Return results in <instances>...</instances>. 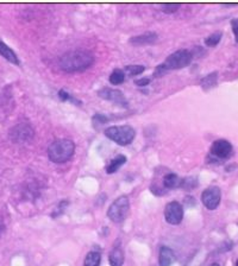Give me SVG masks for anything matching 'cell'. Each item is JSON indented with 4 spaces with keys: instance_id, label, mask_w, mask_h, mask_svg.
Listing matches in <instances>:
<instances>
[{
    "instance_id": "1",
    "label": "cell",
    "mask_w": 238,
    "mask_h": 266,
    "mask_svg": "<svg viewBox=\"0 0 238 266\" xmlns=\"http://www.w3.org/2000/svg\"><path fill=\"white\" fill-rule=\"evenodd\" d=\"M94 57L86 50H73L60 58V66L67 73L84 71L93 65Z\"/></svg>"
},
{
    "instance_id": "2",
    "label": "cell",
    "mask_w": 238,
    "mask_h": 266,
    "mask_svg": "<svg viewBox=\"0 0 238 266\" xmlns=\"http://www.w3.org/2000/svg\"><path fill=\"white\" fill-rule=\"evenodd\" d=\"M192 52L188 51V50H178V51L169 55L162 65L157 66L154 73V76L160 77L167 73L168 70H175V69L185 68V66H190V63L192 62Z\"/></svg>"
},
{
    "instance_id": "3",
    "label": "cell",
    "mask_w": 238,
    "mask_h": 266,
    "mask_svg": "<svg viewBox=\"0 0 238 266\" xmlns=\"http://www.w3.org/2000/svg\"><path fill=\"white\" fill-rule=\"evenodd\" d=\"M75 145L69 139H59L51 143L48 148V157L55 164H63L73 157Z\"/></svg>"
},
{
    "instance_id": "4",
    "label": "cell",
    "mask_w": 238,
    "mask_h": 266,
    "mask_svg": "<svg viewBox=\"0 0 238 266\" xmlns=\"http://www.w3.org/2000/svg\"><path fill=\"white\" fill-rule=\"evenodd\" d=\"M105 135L115 143H117L120 146H126L132 143L135 139L136 132L129 125H123V126H111L105 130Z\"/></svg>"
},
{
    "instance_id": "5",
    "label": "cell",
    "mask_w": 238,
    "mask_h": 266,
    "mask_svg": "<svg viewBox=\"0 0 238 266\" xmlns=\"http://www.w3.org/2000/svg\"><path fill=\"white\" fill-rule=\"evenodd\" d=\"M130 212V202L126 196H120L111 204L107 210V216L115 223H120L128 218Z\"/></svg>"
},
{
    "instance_id": "6",
    "label": "cell",
    "mask_w": 238,
    "mask_h": 266,
    "mask_svg": "<svg viewBox=\"0 0 238 266\" xmlns=\"http://www.w3.org/2000/svg\"><path fill=\"white\" fill-rule=\"evenodd\" d=\"M9 137L13 143H26L34 137V130L29 124H18L10 130Z\"/></svg>"
},
{
    "instance_id": "7",
    "label": "cell",
    "mask_w": 238,
    "mask_h": 266,
    "mask_svg": "<svg viewBox=\"0 0 238 266\" xmlns=\"http://www.w3.org/2000/svg\"><path fill=\"white\" fill-rule=\"evenodd\" d=\"M165 219L168 223L179 224L184 219V208L179 202H169L165 208Z\"/></svg>"
},
{
    "instance_id": "8",
    "label": "cell",
    "mask_w": 238,
    "mask_h": 266,
    "mask_svg": "<svg viewBox=\"0 0 238 266\" xmlns=\"http://www.w3.org/2000/svg\"><path fill=\"white\" fill-rule=\"evenodd\" d=\"M221 193L218 187H210L201 194V202L207 209H215L220 203Z\"/></svg>"
},
{
    "instance_id": "9",
    "label": "cell",
    "mask_w": 238,
    "mask_h": 266,
    "mask_svg": "<svg viewBox=\"0 0 238 266\" xmlns=\"http://www.w3.org/2000/svg\"><path fill=\"white\" fill-rule=\"evenodd\" d=\"M98 95L101 99L107 100V101L113 102V104L119 105V106L128 107V101H126L125 96L118 89H111V88H102L98 91Z\"/></svg>"
},
{
    "instance_id": "10",
    "label": "cell",
    "mask_w": 238,
    "mask_h": 266,
    "mask_svg": "<svg viewBox=\"0 0 238 266\" xmlns=\"http://www.w3.org/2000/svg\"><path fill=\"white\" fill-rule=\"evenodd\" d=\"M234 152L231 143L225 139L215 140L211 146V155L212 156L219 158V159H226Z\"/></svg>"
},
{
    "instance_id": "11",
    "label": "cell",
    "mask_w": 238,
    "mask_h": 266,
    "mask_svg": "<svg viewBox=\"0 0 238 266\" xmlns=\"http://www.w3.org/2000/svg\"><path fill=\"white\" fill-rule=\"evenodd\" d=\"M174 262H175V256H174V252L171 251V248L167 247V246H162L160 248L159 254L160 266H170Z\"/></svg>"
},
{
    "instance_id": "12",
    "label": "cell",
    "mask_w": 238,
    "mask_h": 266,
    "mask_svg": "<svg viewBox=\"0 0 238 266\" xmlns=\"http://www.w3.org/2000/svg\"><path fill=\"white\" fill-rule=\"evenodd\" d=\"M0 56H2L6 61H9L12 65L18 66L19 65V58L15 51L10 48L9 45L4 43L2 41H0Z\"/></svg>"
},
{
    "instance_id": "13",
    "label": "cell",
    "mask_w": 238,
    "mask_h": 266,
    "mask_svg": "<svg viewBox=\"0 0 238 266\" xmlns=\"http://www.w3.org/2000/svg\"><path fill=\"white\" fill-rule=\"evenodd\" d=\"M157 41V35L154 32H148L144 35L137 36V37H132L130 40V43L134 45H145V44H153Z\"/></svg>"
},
{
    "instance_id": "14",
    "label": "cell",
    "mask_w": 238,
    "mask_h": 266,
    "mask_svg": "<svg viewBox=\"0 0 238 266\" xmlns=\"http://www.w3.org/2000/svg\"><path fill=\"white\" fill-rule=\"evenodd\" d=\"M182 183H184V179L180 178L176 174L169 173L163 177V185L167 189H175V188L182 187Z\"/></svg>"
},
{
    "instance_id": "15",
    "label": "cell",
    "mask_w": 238,
    "mask_h": 266,
    "mask_svg": "<svg viewBox=\"0 0 238 266\" xmlns=\"http://www.w3.org/2000/svg\"><path fill=\"white\" fill-rule=\"evenodd\" d=\"M109 262L111 266H123L124 264V253L121 251L120 247H115L112 248V251L110 252L109 256Z\"/></svg>"
},
{
    "instance_id": "16",
    "label": "cell",
    "mask_w": 238,
    "mask_h": 266,
    "mask_svg": "<svg viewBox=\"0 0 238 266\" xmlns=\"http://www.w3.org/2000/svg\"><path fill=\"white\" fill-rule=\"evenodd\" d=\"M126 163V157L123 155H119V156L115 157L110 162V164L106 166V173L107 174H115L120 166H123Z\"/></svg>"
},
{
    "instance_id": "17",
    "label": "cell",
    "mask_w": 238,
    "mask_h": 266,
    "mask_svg": "<svg viewBox=\"0 0 238 266\" xmlns=\"http://www.w3.org/2000/svg\"><path fill=\"white\" fill-rule=\"evenodd\" d=\"M101 254L96 251H92L85 258L84 266H100Z\"/></svg>"
},
{
    "instance_id": "18",
    "label": "cell",
    "mask_w": 238,
    "mask_h": 266,
    "mask_svg": "<svg viewBox=\"0 0 238 266\" xmlns=\"http://www.w3.org/2000/svg\"><path fill=\"white\" fill-rule=\"evenodd\" d=\"M218 74L217 73H212L210 75H207L206 77H204L203 80H201V87H203L204 90L210 89V88L214 87L215 85H217V79H218Z\"/></svg>"
},
{
    "instance_id": "19",
    "label": "cell",
    "mask_w": 238,
    "mask_h": 266,
    "mask_svg": "<svg viewBox=\"0 0 238 266\" xmlns=\"http://www.w3.org/2000/svg\"><path fill=\"white\" fill-rule=\"evenodd\" d=\"M109 80L112 85L115 86L120 85V83H123L124 80H125V73H124V70H121V69H115V70L112 71V74L110 75Z\"/></svg>"
},
{
    "instance_id": "20",
    "label": "cell",
    "mask_w": 238,
    "mask_h": 266,
    "mask_svg": "<svg viewBox=\"0 0 238 266\" xmlns=\"http://www.w3.org/2000/svg\"><path fill=\"white\" fill-rule=\"evenodd\" d=\"M144 70H145L144 66H137V65L126 66L125 68H124V73L129 75V76H136V75L142 74Z\"/></svg>"
},
{
    "instance_id": "21",
    "label": "cell",
    "mask_w": 238,
    "mask_h": 266,
    "mask_svg": "<svg viewBox=\"0 0 238 266\" xmlns=\"http://www.w3.org/2000/svg\"><path fill=\"white\" fill-rule=\"evenodd\" d=\"M220 40H221V32H214L205 40V44H206L207 46H214L219 43Z\"/></svg>"
},
{
    "instance_id": "22",
    "label": "cell",
    "mask_w": 238,
    "mask_h": 266,
    "mask_svg": "<svg viewBox=\"0 0 238 266\" xmlns=\"http://www.w3.org/2000/svg\"><path fill=\"white\" fill-rule=\"evenodd\" d=\"M180 4H163L162 8L165 13H174L179 10Z\"/></svg>"
},
{
    "instance_id": "23",
    "label": "cell",
    "mask_w": 238,
    "mask_h": 266,
    "mask_svg": "<svg viewBox=\"0 0 238 266\" xmlns=\"http://www.w3.org/2000/svg\"><path fill=\"white\" fill-rule=\"evenodd\" d=\"M107 121H109V119L102 114H95L93 116V124L94 125H100L101 126V125L106 124Z\"/></svg>"
},
{
    "instance_id": "24",
    "label": "cell",
    "mask_w": 238,
    "mask_h": 266,
    "mask_svg": "<svg viewBox=\"0 0 238 266\" xmlns=\"http://www.w3.org/2000/svg\"><path fill=\"white\" fill-rule=\"evenodd\" d=\"M59 96H60V99H61V100H63V101H66V100H69V101H74V102H75V104H80L79 101H76V100H74L73 96L69 95V94L67 93V91L63 90V89L59 91Z\"/></svg>"
},
{
    "instance_id": "25",
    "label": "cell",
    "mask_w": 238,
    "mask_h": 266,
    "mask_svg": "<svg viewBox=\"0 0 238 266\" xmlns=\"http://www.w3.org/2000/svg\"><path fill=\"white\" fill-rule=\"evenodd\" d=\"M231 27H232V32H234L235 35V38H236V42L238 43V18L232 19Z\"/></svg>"
},
{
    "instance_id": "26",
    "label": "cell",
    "mask_w": 238,
    "mask_h": 266,
    "mask_svg": "<svg viewBox=\"0 0 238 266\" xmlns=\"http://www.w3.org/2000/svg\"><path fill=\"white\" fill-rule=\"evenodd\" d=\"M149 83H150V79H148V77H145V79L136 80V81H135V85L138 86V87H145V86H148Z\"/></svg>"
},
{
    "instance_id": "27",
    "label": "cell",
    "mask_w": 238,
    "mask_h": 266,
    "mask_svg": "<svg viewBox=\"0 0 238 266\" xmlns=\"http://www.w3.org/2000/svg\"><path fill=\"white\" fill-rule=\"evenodd\" d=\"M211 266H219V264H212Z\"/></svg>"
},
{
    "instance_id": "28",
    "label": "cell",
    "mask_w": 238,
    "mask_h": 266,
    "mask_svg": "<svg viewBox=\"0 0 238 266\" xmlns=\"http://www.w3.org/2000/svg\"><path fill=\"white\" fill-rule=\"evenodd\" d=\"M236 266H238V259H237V262H236Z\"/></svg>"
}]
</instances>
